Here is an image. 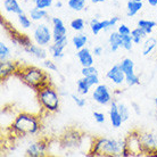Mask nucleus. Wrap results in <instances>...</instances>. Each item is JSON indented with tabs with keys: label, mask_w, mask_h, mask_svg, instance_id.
Instances as JSON below:
<instances>
[{
	"label": "nucleus",
	"mask_w": 157,
	"mask_h": 157,
	"mask_svg": "<svg viewBox=\"0 0 157 157\" xmlns=\"http://www.w3.org/2000/svg\"><path fill=\"white\" fill-rule=\"evenodd\" d=\"M15 75L18 76L24 84L30 86L31 89L38 92L48 86H51L49 75L41 68L36 66H20L17 67Z\"/></svg>",
	"instance_id": "nucleus-1"
},
{
	"label": "nucleus",
	"mask_w": 157,
	"mask_h": 157,
	"mask_svg": "<svg viewBox=\"0 0 157 157\" xmlns=\"http://www.w3.org/2000/svg\"><path fill=\"white\" fill-rule=\"evenodd\" d=\"M10 136L14 137H26L36 134L40 130V122L36 115L30 113H20L16 115L10 126L8 128Z\"/></svg>",
	"instance_id": "nucleus-2"
},
{
	"label": "nucleus",
	"mask_w": 157,
	"mask_h": 157,
	"mask_svg": "<svg viewBox=\"0 0 157 157\" xmlns=\"http://www.w3.org/2000/svg\"><path fill=\"white\" fill-rule=\"evenodd\" d=\"M121 154L120 141L106 138H96L89 150V156H117Z\"/></svg>",
	"instance_id": "nucleus-3"
},
{
	"label": "nucleus",
	"mask_w": 157,
	"mask_h": 157,
	"mask_svg": "<svg viewBox=\"0 0 157 157\" xmlns=\"http://www.w3.org/2000/svg\"><path fill=\"white\" fill-rule=\"evenodd\" d=\"M40 105L48 113H56L59 109L60 98L58 92L52 86H48L36 92Z\"/></svg>",
	"instance_id": "nucleus-4"
},
{
	"label": "nucleus",
	"mask_w": 157,
	"mask_h": 157,
	"mask_svg": "<svg viewBox=\"0 0 157 157\" xmlns=\"http://www.w3.org/2000/svg\"><path fill=\"white\" fill-rule=\"evenodd\" d=\"M1 25H2V28L5 29L6 33L9 36L10 40H12L15 44L23 47L24 49L30 47V46L32 44L31 39H30L26 34H23V33L18 32L15 28H14V26H12V24L8 23V22H5L2 18H1Z\"/></svg>",
	"instance_id": "nucleus-5"
},
{
	"label": "nucleus",
	"mask_w": 157,
	"mask_h": 157,
	"mask_svg": "<svg viewBox=\"0 0 157 157\" xmlns=\"http://www.w3.org/2000/svg\"><path fill=\"white\" fill-rule=\"evenodd\" d=\"M33 39L36 44L47 47L52 40V31H50L49 26H47L46 24H39L33 31Z\"/></svg>",
	"instance_id": "nucleus-6"
},
{
	"label": "nucleus",
	"mask_w": 157,
	"mask_h": 157,
	"mask_svg": "<svg viewBox=\"0 0 157 157\" xmlns=\"http://www.w3.org/2000/svg\"><path fill=\"white\" fill-rule=\"evenodd\" d=\"M92 98H94V101L98 102L99 105H102V106L109 105L110 102L113 101L112 94H110L107 86H105V84L96 86L94 92H92Z\"/></svg>",
	"instance_id": "nucleus-7"
},
{
	"label": "nucleus",
	"mask_w": 157,
	"mask_h": 157,
	"mask_svg": "<svg viewBox=\"0 0 157 157\" xmlns=\"http://www.w3.org/2000/svg\"><path fill=\"white\" fill-rule=\"evenodd\" d=\"M140 141H141L144 155L150 156L154 150L157 149V134L150 133V132L140 133Z\"/></svg>",
	"instance_id": "nucleus-8"
},
{
	"label": "nucleus",
	"mask_w": 157,
	"mask_h": 157,
	"mask_svg": "<svg viewBox=\"0 0 157 157\" xmlns=\"http://www.w3.org/2000/svg\"><path fill=\"white\" fill-rule=\"evenodd\" d=\"M51 23H52V40L54 41H58L63 39L64 36H66L67 29L59 17H52Z\"/></svg>",
	"instance_id": "nucleus-9"
},
{
	"label": "nucleus",
	"mask_w": 157,
	"mask_h": 157,
	"mask_svg": "<svg viewBox=\"0 0 157 157\" xmlns=\"http://www.w3.org/2000/svg\"><path fill=\"white\" fill-rule=\"evenodd\" d=\"M48 145L44 140H39L36 142H33L26 149V155L31 157H40L44 156L47 151Z\"/></svg>",
	"instance_id": "nucleus-10"
},
{
	"label": "nucleus",
	"mask_w": 157,
	"mask_h": 157,
	"mask_svg": "<svg viewBox=\"0 0 157 157\" xmlns=\"http://www.w3.org/2000/svg\"><path fill=\"white\" fill-rule=\"evenodd\" d=\"M106 76L109 81H112V82L117 84V86H121V84L125 82V74H124L123 70L120 66V64L114 65L112 67L109 71L107 72Z\"/></svg>",
	"instance_id": "nucleus-11"
},
{
	"label": "nucleus",
	"mask_w": 157,
	"mask_h": 157,
	"mask_svg": "<svg viewBox=\"0 0 157 157\" xmlns=\"http://www.w3.org/2000/svg\"><path fill=\"white\" fill-rule=\"evenodd\" d=\"M17 67H18V64H16L15 62L7 60V59L0 60V78H1V81L6 80L12 74H15Z\"/></svg>",
	"instance_id": "nucleus-12"
},
{
	"label": "nucleus",
	"mask_w": 157,
	"mask_h": 157,
	"mask_svg": "<svg viewBox=\"0 0 157 157\" xmlns=\"http://www.w3.org/2000/svg\"><path fill=\"white\" fill-rule=\"evenodd\" d=\"M67 36H64L63 39L58 40V41H54V43L49 46V51L51 52V55L55 59H60L64 56L63 51L65 47L67 46Z\"/></svg>",
	"instance_id": "nucleus-13"
},
{
	"label": "nucleus",
	"mask_w": 157,
	"mask_h": 157,
	"mask_svg": "<svg viewBox=\"0 0 157 157\" xmlns=\"http://www.w3.org/2000/svg\"><path fill=\"white\" fill-rule=\"evenodd\" d=\"M109 120L112 125L114 128H120V126L124 123L123 122V118H122L120 112H118L117 108V102L116 101H112L110 102V108H109Z\"/></svg>",
	"instance_id": "nucleus-14"
},
{
	"label": "nucleus",
	"mask_w": 157,
	"mask_h": 157,
	"mask_svg": "<svg viewBox=\"0 0 157 157\" xmlns=\"http://www.w3.org/2000/svg\"><path fill=\"white\" fill-rule=\"evenodd\" d=\"M78 58L80 60V63L82 65V67L86 66H92L94 65V56H92V52H91L88 48H82L78 50Z\"/></svg>",
	"instance_id": "nucleus-15"
},
{
	"label": "nucleus",
	"mask_w": 157,
	"mask_h": 157,
	"mask_svg": "<svg viewBox=\"0 0 157 157\" xmlns=\"http://www.w3.org/2000/svg\"><path fill=\"white\" fill-rule=\"evenodd\" d=\"M24 50L29 52V54H31L32 56H34L36 58L39 59H46L47 58V51L43 49L42 46H39V44H33L32 43L30 47L25 48Z\"/></svg>",
	"instance_id": "nucleus-16"
},
{
	"label": "nucleus",
	"mask_w": 157,
	"mask_h": 157,
	"mask_svg": "<svg viewBox=\"0 0 157 157\" xmlns=\"http://www.w3.org/2000/svg\"><path fill=\"white\" fill-rule=\"evenodd\" d=\"M4 8L8 13H13L16 15H20L23 13V9L18 4V0H4Z\"/></svg>",
	"instance_id": "nucleus-17"
},
{
	"label": "nucleus",
	"mask_w": 157,
	"mask_h": 157,
	"mask_svg": "<svg viewBox=\"0 0 157 157\" xmlns=\"http://www.w3.org/2000/svg\"><path fill=\"white\" fill-rule=\"evenodd\" d=\"M108 42H109V46H110V50L116 51L118 48H121L122 44H123L122 36L118 32H112L109 38H108Z\"/></svg>",
	"instance_id": "nucleus-18"
},
{
	"label": "nucleus",
	"mask_w": 157,
	"mask_h": 157,
	"mask_svg": "<svg viewBox=\"0 0 157 157\" xmlns=\"http://www.w3.org/2000/svg\"><path fill=\"white\" fill-rule=\"evenodd\" d=\"M80 138H81V136L78 132L74 134H70V133L64 134L63 146H65V147H75V146H78V144H80Z\"/></svg>",
	"instance_id": "nucleus-19"
},
{
	"label": "nucleus",
	"mask_w": 157,
	"mask_h": 157,
	"mask_svg": "<svg viewBox=\"0 0 157 157\" xmlns=\"http://www.w3.org/2000/svg\"><path fill=\"white\" fill-rule=\"evenodd\" d=\"M144 7L141 1H136V0H129L126 4V12H128V16L132 17L137 14L138 12H140Z\"/></svg>",
	"instance_id": "nucleus-20"
},
{
	"label": "nucleus",
	"mask_w": 157,
	"mask_h": 157,
	"mask_svg": "<svg viewBox=\"0 0 157 157\" xmlns=\"http://www.w3.org/2000/svg\"><path fill=\"white\" fill-rule=\"evenodd\" d=\"M120 66H121V68L123 70L125 76H130V75L136 74V73H134V63L132 59L124 58L121 63H120Z\"/></svg>",
	"instance_id": "nucleus-21"
},
{
	"label": "nucleus",
	"mask_w": 157,
	"mask_h": 157,
	"mask_svg": "<svg viewBox=\"0 0 157 157\" xmlns=\"http://www.w3.org/2000/svg\"><path fill=\"white\" fill-rule=\"evenodd\" d=\"M86 42H88V36L86 34H82V33L76 34V36H74L72 38V43L76 48V50H80V49L86 47Z\"/></svg>",
	"instance_id": "nucleus-22"
},
{
	"label": "nucleus",
	"mask_w": 157,
	"mask_h": 157,
	"mask_svg": "<svg viewBox=\"0 0 157 157\" xmlns=\"http://www.w3.org/2000/svg\"><path fill=\"white\" fill-rule=\"evenodd\" d=\"M157 40L155 38H148L144 43V47H142V55L147 56L149 55L150 52H153V50L156 48Z\"/></svg>",
	"instance_id": "nucleus-23"
},
{
	"label": "nucleus",
	"mask_w": 157,
	"mask_h": 157,
	"mask_svg": "<svg viewBox=\"0 0 157 157\" xmlns=\"http://www.w3.org/2000/svg\"><path fill=\"white\" fill-rule=\"evenodd\" d=\"M47 16L48 13L46 9H40L38 7H34L30 10V17H31L32 21H41Z\"/></svg>",
	"instance_id": "nucleus-24"
},
{
	"label": "nucleus",
	"mask_w": 157,
	"mask_h": 157,
	"mask_svg": "<svg viewBox=\"0 0 157 157\" xmlns=\"http://www.w3.org/2000/svg\"><path fill=\"white\" fill-rule=\"evenodd\" d=\"M131 36H132V39H133V42L134 43H140L142 41V39H145L146 36H148L147 33H146V31L144 30V29L141 28H136L134 30H132L131 31Z\"/></svg>",
	"instance_id": "nucleus-25"
},
{
	"label": "nucleus",
	"mask_w": 157,
	"mask_h": 157,
	"mask_svg": "<svg viewBox=\"0 0 157 157\" xmlns=\"http://www.w3.org/2000/svg\"><path fill=\"white\" fill-rule=\"evenodd\" d=\"M157 25L156 22H154V21H148V20H140L139 22H138V26L139 28L144 29L146 31V33L149 36L150 33L153 32L154 28Z\"/></svg>",
	"instance_id": "nucleus-26"
},
{
	"label": "nucleus",
	"mask_w": 157,
	"mask_h": 157,
	"mask_svg": "<svg viewBox=\"0 0 157 157\" xmlns=\"http://www.w3.org/2000/svg\"><path fill=\"white\" fill-rule=\"evenodd\" d=\"M86 0H68L67 1V5L68 7L71 8L72 10H75V12H81L86 8Z\"/></svg>",
	"instance_id": "nucleus-27"
},
{
	"label": "nucleus",
	"mask_w": 157,
	"mask_h": 157,
	"mask_svg": "<svg viewBox=\"0 0 157 157\" xmlns=\"http://www.w3.org/2000/svg\"><path fill=\"white\" fill-rule=\"evenodd\" d=\"M76 89H78V92L80 94H86L90 90V86L89 84L84 81V78H80L78 80V82H76Z\"/></svg>",
	"instance_id": "nucleus-28"
},
{
	"label": "nucleus",
	"mask_w": 157,
	"mask_h": 157,
	"mask_svg": "<svg viewBox=\"0 0 157 157\" xmlns=\"http://www.w3.org/2000/svg\"><path fill=\"white\" fill-rule=\"evenodd\" d=\"M70 26H71L72 30H74L75 32H81L84 30L86 24H84V21H83L82 18H74V20L71 22Z\"/></svg>",
	"instance_id": "nucleus-29"
},
{
	"label": "nucleus",
	"mask_w": 157,
	"mask_h": 157,
	"mask_svg": "<svg viewBox=\"0 0 157 157\" xmlns=\"http://www.w3.org/2000/svg\"><path fill=\"white\" fill-rule=\"evenodd\" d=\"M90 29H91V32L94 33V36H97L99 32L104 30V29H102L101 21H98L97 18H92V20L90 21Z\"/></svg>",
	"instance_id": "nucleus-30"
},
{
	"label": "nucleus",
	"mask_w": 157,
	"mask_h": 157,
	"mask_svg": "<svg viewBox=\"0 0 157 157\" xmlns=\"http://www.w3.org/2000/svg\"><path fill=\"white\" fill-rule=\"evenodd\" d=\"M17 17H18V23H20V25L22 26V28H24V29L31 28L32 20H30L29 16H26L24 13H22V14H20V15H17Z\"/></svg>",
	"instance_id": "nucleus-31"
},
{
	"label": "nucleus",
	"mask_w": 157,
	"mask_h": 157,
	"mask_svg": "<svg viewBox=\"0 0 157 157\" xmlns=\"http://www.w3.org/2000/svg\"><path fill=\"white\" fill-rule=\"evenodd\" d=\"M117 108H118V112H120L122 118H123V122L128 121L130 117V110H129V108H128V106L124 105V104H122V102H118Z\"/></svg>",
	"instance_id": "nucleus-32"
},
{
	"label": "nucleus",
	"mask_w": 157,
	"mask_h": 157,
	"mask_svg": "<svg viewBox=\"0 0 157 157\" xmlns=\"http://www.w3.org/2000/svg\"><path fill=\"white\" fill-rule=\"evenodd\" d=\"M122 41H123V44H122V48H124L125 50H131L132 47H133V39H132V36L129 34V36H122Z\"/></svg>",
	"instance_id": "nucleus-33"
},
{
	"label": "nucleus",
	"mask_w": 157,
	"mask_h": 157,
	"mask_svg": "<svg viewBox=\"0 0 157 157\" xmlns=\"http://www.w3.org/2000/svg\"><path fill=\"white\" fill-rule=\"evenodd\" d=\"M84 81H86L89 86H98L99 84V78L98 74H92V75H88V76H83Z\"/></svg>",
	"instance_id": "nucleus-34"
},
{
	"label": "nucleus",
	"mask_w": 157,
	"mask_h": 157,
	"mask_svg": "<svg viewBox=\"0 0 157 157\" xmlns=\"http://www.w3.org/2000/svg\"><path fill=\"white\" fill-rule=\"evenodd\" d=\"M9 54H10L9 48L1 41V42H0V60H6V59L8 58Z\"/></svg>",
	"instance_id": "nucleus-35"
},
{
	"label": "nucleus",
	"mask_w": 157,
	"mask_h": 157,
	"mask_svg": "<svg viewBox=\"0 0 157 157\" xmlns=\"http://www.w3.org/2000/svg\"><path fill=\"white\" fill-rule=\"evenodd\" d=\"M52 2H54V0H36L34 5H36V7L40 8V9H47L52 5Z\"/></svg>",
	"instance_id": "nucleus-36"
},
{
	"label": "nucleus",
	"mask_w": 157,
	"mask_h": 157,
	"mask_svg": "<svg viewBox=\"0 0 157 157\" xmlns=\"http://www.w3.org/2000/svg\"><path fill=\"white\" fill-rule=\"evenodd\" d=\"M125 83L128 86H137L140 83V78L138 76L137 74H133V75H130V76H125Z\"/></svg>",
	"instance_id": "nucleus-37"
},
{
	"label": "nucleus",
	"mask_w": 157,
	"mask_h": 157,
	"mask_svg": "<svg viewBox=\"0 0 157 157\" xmlns=\"http://www.w3.org/2000/svg\"><path fill=\"white\" fill-rule=\"evenodd\" d=\"M81 74L82 76H88V75H92V74H98V71L97 68L92 65V66H86L82 67V71H81Z\"/></svg>",
	"instance_id": "nucleus-38"
},
{
	"label": "nucleus",
	"mask_w": 157,
	"mask_h": 157,
	"mask_svg": "<svg viewBox=\"0 0 157 157\" xmlns=\"http://www.w3.org/2000/svg\"><path fill=\"white\" fill-rule=\"evenodd\" d=\"M117 32L121 36H129V34H131V29L125 24H121L117 29Z\"/></svg>",
	"instance_id": "nucleus-39"
},
{
	"label": "nucleus",
	"mask_w": 157,
	"mask_h": 157,
	"mask_svg": "<svg viewBox=\"0 0 157 157\" xmlns=\"http://www.w3.org/2000/svg\"><path fill=\"white\" fill-rule=\"evenodd\" d=\"M72 99H73V101L76 104V106L80 107V108H82V107L86 106V99L81 98V97H78L76 94H71Z\"/></svg>",
	"instance_id": "nucleus-40"
},
{
	"label": "nucleus",
	"mask_w": 157,
	"mask_h": 157,
	"mask_svg": "<svg viewBox=\"0 0 157 157\" xmlns=\"http://www.w3.org/2000/svg\"><path fill=\"white\" fill-rule=\"evenodd\" d=\"M43 66L48 68L49 71H54V72H57L58 71V67L56 66V64L52 62V60H48V59H44V62H43Z\"/></svg>",
	"instance_id": "nucleus-41"
},
{
	"label": "nucleus",
	"mask_w": 157,
	"mask_h": 157,
	"mask_svg": "<svg viewBox=\"0 0 157 157\" xmlns=\"http://www.w3.org/2000/svg\"><path fill=\"white\" fill-rule=\"evenodd\" d=\"M94 121L97 122V123H99V124L104 123L105 120H106L104 113H100V112H94Z\"/></svg>",
	"instance_id": "nucleus-42"
},
{
	"label": "nucleus",
	"mask_w": 157,
	"mask_h": 157,
	"mask_svg": "<svg viewBox=\"0 0 157 157\" xmlns=\"http://www.w3.org/2000/svg\"><path fill=\"white\" fill-rule=\"evenodd\" d=\"M92 54H94V56H100L102 54V47H94Z\"/></svg>",
	"instance_id": "nucleus-43"
},
{
	"label": "nucleus",
	"mask_w": 157,
	"mask_h": 157,
	"mask_svg": "<svg viewBox=\"0 0 157 157\" xmlns=\"http://www.w3.org/2000/svg\"><path fill=\"white\" fill-rule=\"evenodd\" d=\"M132 106L134 107L133 109L136 110V113H137L138 115L140 114V110H139V106H138V105H137V104H136V102H132Z\"/></svg>",
	"instance_id": "nucleus-44"
},
{
	"label": "nucleus",
	"mask_w": 157,
	"mask_h": 157,
	"mask_svg": "<svg viewBox=\"0 0 157 157\" xmlns=\"http://www.w3.org/2000/svg\"><path fill=\"white\" fill-rule=\"evenodd\" d=\"M150 6H157V0H147Z\"/></svg>",
	"instance_id": "nucleus-45"
},
{
	"label": "nucleus",
	"mask_w": 157,
	"mask_h": 157,
	"mask_svg": "<svg viewBox=\"0 0 157 157\" xmlns=\"http://www.w3.org/2000/svg\"><path fill=\"white\" fill-rule=\"evenodd\" d=\"M56 7L62 8V7H63V2H62V1H57V2H56Z\"/></svg>",
	"instance_id": "nucleus-46"
},
{
	"label": "nucleus",
	"mask_w": 157,
	"mask_h": 157,
	"mask_svg": "<svg viewBox=\"0 0 157 157\" xmlns=\"http://www.w3.org/2000/svg\"><path fill=\"white\" fill-rule=\"evenodd\" d=\"M94 4H99V2H104L105 0H91Z\"/></svg>",
	"instance_id": "nucleus-47"
},
{
	"label": "nucleus",
	"mask_w": 157,
	"mask_h": 157,
	"mask_svg": "<svg viewBox=\"0 0 157 157\" xmlns=\"http://www.w3.org/2000/svg\"><path fill=\"white\" fill-rule=\"evenodd\" d=\"M150 156H157V149L154 150L153 153H151V155H150Z\"/></svg>",
	"instance_id": "nucleus-48"
},
{
	"label": "nucleus",
	"mask_w": 157,
	"mask_h": 157,
	"mask_svg": "<svg viewBox=\"0 0 157 157\" xmlns=\"http://www.w3.org/2000/svg\"><path fill=\"white\" fill-rule=\"evenodd\" d=\"M155 105H156V107H157V97L155 98Z\"/></svg>",
	"instance_id": "nucleus-49"
},
{
	"label": "nucleus",
	"mask_w": 157,
	"mask_h": 157,
	"mask_svg": "<svg viewBox=\"0 0 157 157\" xmlns=\"http://www.w3.org/2000/svg\"><path fill=\"white\" fill-rule=\"evenodd\" d=\"M31 1H32V2H33V4H34V2H36V0H31Z\"/></svg>",
	"instance_id": "nucleus-50"
},
{
	"label": "nucleus",
	"mask_w": 157,
	"mask_h": 157,
	"mask_svg": "<svg viewBox=\"0 0 157 157\" xmlns=\"http://www.w3.org/2000/svg\"><path fill=\"white\" fill-rule=\"evenodd\" d=\"M136 1H141V2H142V1H144V0H136Z\"/></svg>",
	"instance_id": "nucleus-51"
},
{
	"label": "nucleus",
	"mask_w": 157,
	"mask_h": 157,
	"mask_svg": "<svg viewBox=\"0 0 157 157\" xmlns=\"http://www.w3.org/2000/svg\"><path fill=\"white\" fill-rule=\"evenodd\" d=\"M156 63H157V56H156Z\"/></svg>",
	"instance_id": "nucleus-52"
},
{
	"label": "nucleus",
	"mask_w": 157,
	"mask_h": 157,
	"mask_svg": "<svg viewBox=\"0 0 157 157\" xmlns=\"http://www.w3.org/2000/svg\"><path fill=\"white\" fill-rule=\"evenodd\" d=\"M18 1H20V0H18Z\"/></svg>",
	"instance_id": "nucleus-53"
}]
</instances>
